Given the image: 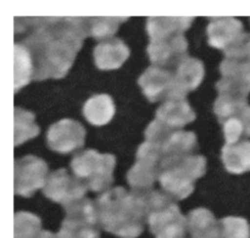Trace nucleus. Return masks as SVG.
Returning <instances> with one entry per match:
<instances>
[{
    "label": "nucleus",
    "mask_w": 250,
    "mask_h": 238,
    "mask_svg": "<svg viewBox=\"0 0 250 238\" xmlns=\"http://www.w3.org/2000/svg\"><path fill=\"white\" fill-rule=\"evenodd\" d=\"M22 32H26L21 43L31 54L34 81L65 77L88 37L84 17L21 19Z\"/></svg>",
    "instance_id": "nucleus-1"
},
{
    "label": "nucleus",
    "mask_w": 250,
    "mask_h": 238,
    "mask_svg": "<svg viewBox=\"0 0 250 238\" xmlns=\"http://www.w3.org/2000/svg\"><path fill=\"white\" fill-rule=\"evenodd\" d=\"M95 203L105 231L121 238L141 236L146 222V193L115 187L103 193Z\"/></svg>",
    "instance_id": "nucleus-2"
},
{
    "label": "nucleus",
    "mask_w": 250,
    "mask_h": 238,
    "mask_svg": "<svg viewBox=\"0 0 250 238\" xmlns=\"http://www.w3.org/2000/svg\"><path fill=\"white\" fill-rule=\"evenodd\" d=\"M207 170V159L198 154L163 158L159 177L161 188L172 199L182 200L194 191V182Z\"/></svg>",
    "instance_id": "nucleus-3"
},
{
    "label": "nucleus",
    "mask_w": 250,
    "mask_h": 238,
    "mask_svg": "<svg viewBox=\"0 0 250 238\" xmlns=\"http://www.w3.org/2000/svg\"><path fill=\"white\" fill-rule=\"evenodd\" d=\"M146 222L155 238H185L187 219L165 192L146 191Z\"/></svg>",
    "instance_id": "nucleus-4"
},
{
    "label": "nucleus",
    "mask_w": 250,
    "mask_h": 238,
    "mask_svg": "<svg viewBox=\"0 0 250 238\" xmlns=\"http://www.w3.org/2000/svg\"><path fill=\"white\" fill-rule=\"evenodd\" d=\"M115 165L114 154H102L94 149L75 154L71 160L73 175L93 192L106 191L114 183Z\"/></svg>",
    "instance_id": "nucleus-5"
},
{
    "label": "nucleus",
    "mask_w": 250,
    "mask_h": 238,
    "mask_svg": "<svg viewBox=\"0 0 250 238\" xmlns=\"http://www.w3.org/2000/svg\"><path fill=\"white\" fill-rule=\"evenodd\" d=\"M163 151L149 142L141 144L136 154V164L127 173L129 186L137 192H146L153 188L161 173Z\"/></svg>",
    "instance_id": "nucleus-6"
},
{
    "label": "nucleus",
    "mask_w": 250,
    "mask_h": 238,
    "mask_svg": "<svg viewBox=\"0 0 250 238\" xmlns=\"http://www.w3.org/2000/svg\"><path fill=\"white\" fill-rule=\"evenodd\" d=\"M48 173V164L38 156L26 155L16 159L14 165L15 195L32 197L37 190L45 187Z\"/></svg>",
    "instance_id": "nucleus-7"
},
{
    "label": "nucleus",
    "mask_w": 250,
    "mask_h": 238,
    "mask_svg": "<svg viewBox=\"0 0 250 238\" xmlns=\"http://www.w3.org/2000/svg\"><path fill=\"white\" fill-rule=\"evenodd\" d=\"M88 188L76 176H71L66 169H59L49 175L43 195L63 208L84 198Z\"/></svg>",
    "instance_id": "nucleus-8"
},
{
    "label": "nucleus",
    "mask_w": 250,
    "mask_h": 238,
    "mask_svg": "<svg viewBox=\"0 0 250 238\" xmlns=\"http://www.w3.org/2000/svg\"><path fill=\"white\" fill-rule=\"evenodd\" d=\"M146 51L154 65L172 70L180 63L181 59L188 55V42L185 33L164 36L160 38L150 39L146 46Z\"/></svg>",
    "instance_id": "nucleus-9"
},
{
    "label": "nucleus",
    "mask_w": 250,
    "mask_h": 238,
    "mask_svg": "<svg viewBox=\"0 0 250 238\" xmlns=\"http://www.w3.org/2000/svg\"><path fill=\"white\" fill-rule=\"evenodd\" d=\"M85 129L78 121L62 119L49 127L46 132L48 147L60 154H67L84 146Z\"/></svg>",
    "instance_id": "nucleus-10"
},
{
    "label": "nucleus",
    "mask_w": 250,
    "mask_h": 238,
    "mask_svg": "<svg viewBox=\"0 0 250 238\" xmlns=\"http://www.w3.org/2000/svg\"><path fill=\"white\" fill-rule=\"evenodd\" d=\"M172 72L175 87L171 99H186L188 93L197 89L203 82L205 68L202 60L186 55L172 68Z\"/></svg>",
    "instance_id": "nucleus-11"
},
{
    "label": "nucleus",
    "mask_w": 250,
    "mask_h": 238,
    "mask_svg": "<svg viewBox=\"0 0 250 238\" xmlns=\"http://www.w3.org/2000/svg\"><path fill=\"white\" fill-rule=\"evenodd\" d=\"M138 85L143 89L146 99L151 103L168 100L172 98L173 87V72L168 68L159 67V66H149L138 78Z\"/></svg>",
    "instance_id": "nucleus-12"
},
{
    "label": "nucleus",
    "mask_w": 250,
    "mask_h": 238,
    "mask_svg": "<svg viewBox=\"0 0 250 238\" xmlns=\"http://www.w3.org/2000/svg\"><path fill=\"white\" fill-rule=\"evenodd\" d=\"M216 89L219 90V97L214 103V112L221 124L238 115L248 105V94L224 78L216 83Z\"/></svg>",
    "instance_id": "nucleus-13"
},
{
    "label": "nucleus",
    "mask_w": 250,
    "mask_h": 238,
    "mask_svg": "<svg viewBox=\"0 0 250 238\" xmlns=\"http://www.w3.org/2000/svg\"><path fill=\"white\" fill-rule=\"evenodd\" d=\"M207 32L210 45L224 51L244 33L242 21L234 17H210Z\"/></svg>",
    "instance_id": "nucleus-14"
},
{
    "label": "nucleus",
    "mask_w": 250,
    "mask_h": 238,
    "mask_svg": "<svg viewBox=\"0 0 250 238\" xmlns=\"http://www.w3.org/2000/svg\"><path fill=\"white\" fill-rule=\"evenodd\" d=\"M93 55L99 70H116L128 59L129 48L122 39L111 38L97 44Z\"/></svg>",
    "instance_id": "nucleus-15"
},
{
    "label": "nucleus",
    "mask_w": 250,
    "mask_h": 238,
    "mask_svg": "<svg viewBox=\"0 0 250 238\" xmlns=\"http://www.w3.org/2000/svg\"><path fill=\"white\" fill-rule=\"evenodd\" d=\"M155 119L173 130H181L197 119V114L187 99H168L159 107Z\"/></svg>",
    "instance_id": "nucleus-16"
},
{
    "label": "nucleus",
    "mask_w": 250,
    "mask_h": 238,
    "mask_svg": "<svg viewBox=\"0 0 250 238\" xmlns=\"http://www.w3.org/2000/svg\"><path fill=\"white\" fill-rule=\"evenodd\" d=\"M116 108L114 99L109 94L92 95L83 105V115L93 126H104L114 117Z\"/></svg>",
    "instance_id": "nucleus-17"
},
{
    "label": "nucleus",
    "mask_w": 250,
    "mask_h": 238,
    "mask_svg": "<svg viewBox=\"0 0 250 238\" xmlns=\"http://www.w3.org/2000/svg\"><path fill=\"white\" fill-rule=\"evenodd\" d=\"M187 225L192 238H220L219 221L209 209L192 210L187 217Z\"/></svg>",
    "instance_id": "nucleus-18"
},
{
    "label": "nucleus",
    "mask_w": 250,
    "mask_h": 238,
    "mask_svg": "<svg viewBox=\"0 0 250 238\" xmlns=\"http://www.w3.org/2000/svg\"><path fill=\"white\" fill-rule=\"evenodd\" d=\"M221 158L229 173L234 175L248 173L250 171V141L226 144L222 148Z\"/></svg>",
    "instance_id": "nucleus-19"
},
{
    "label": "nucleus",
    "mask_w": 250,
    "mask_h": 238,
    "mask_svg": "<svg viewBox=\"0 0 250 238\" xmlns=\"http://www.w3.org/2000/svg\"><path fill=\"white\" fill-rule=\"evenodd\" d=\"M222 78L246 94L250 93V61L225 58L220 64Z\"/></svg>",
    "instance_id": "nucleus-20"
},
{
    "label": "nucleus",
    "mask_w": 250,
    "mask_h": 238,
    "mask_svg": "<svg viewBox=\"0 0 250 238\" xmlns=\"http://www.w3.org/2000/svg\"><path fill=\"white\" fill-rule=\"evenodd\" d=\"M193 20L194 17H149L146 20L149 39L173 33H185L190 27Z\"/></svg>",
    "instance_id": "nucleus-21"
},
{
    "label": "nucleus",
    "mask_w": 250,
    "mask_h": 238,
    "mask_svg": "<svg viewBox=\"0 0 250 238\" xmlns=\"http://www.w3.org/2000/svg\"><path fill=\"white\" fill-rule=\"evenodd\" d=\"M14 53V86L15 93H16L19 92V89H21L24 86L28 85L32 80H34V66L28 49H27L21 42H20V43H15Z\"/></svg>",
    "instance_id": "nucleus-22"
},
{
    "label": "nucleus",
    "mask_w": 250,
    "mask_h": 238,
    "mask_svg": "<svg viewBox=\"0 0 250 238\" xmlns=\"http://www.w3.org/2000/svg\"><path fill=\"white\" fill-rule=\"evenodd\" d=\"M39 127L36 124V116L28 110L14 109V146H21L28 139L38 136Z\"/></svg>",
    "instance_id": "nucleus-23"
},
{
    "label": "nucleus",
    "mask_w": 250,
    "mask_h": 238,
    "mask_svg": "<svg viewBox=\"0 0 250 238\" xmlns=\"http://www.w3.org/2000/svg\"><path fill=\"white\" fill-rule=\"evenodd\" d=\"M198 139L197 134L192 131H182L176 130L165 143L163 148L164 158L168 156H181L193 154V151L197 148Z\"/></svg>",
    "instance_id": "nucleus-24"
},
{
    "label": "nucleus",
    "mask_w": 250,
    "mask_h": 238,
    "mask_svg": "<svg viewBox=\"0 0 250 238\" xmlns=\"http://www.w3.org/2000/svg\"><path fill=\"white\" fill-rule=\"evenodd\" d=\"M128 20V17H84V26L87 36L104 42L119 31L120 24Z\"/></svg>",
    "instance_id": "nucleus-25"
},
{
    "label": "nucleus",
    "mask_w": 250,
    "mask_h": 238,
    "mask_svg": "<svg viewBox=\"0 0 250 238\" xmlns=\"http://www.w3.org/2000/svg\"><path fill=\"white\" fill-rule=\"evenodd\" d=\"M42 220L27 212H17L14 216V238H39Z\"/></svg>",
    "instance_id": "nucleus-26"
},
{
    "label": "nucleus",
    "mask_w": 250,
    "mask_h": 238,
    "mask_svg": "<svg viewBox=\"0 0 250 238\" xmlns=\"http://www.w3.org/2000/svg\"><path fill=\"white\" fill-rule=\"evenodd\" d=\"M220 238H250V225L244 217L227 216L219 221Z\"/></svg>",
    "instance_id": "nucleus-27"
},
{
    "label": "nucleus",
    "mask_w": 250,
    "mask_h": 238,
    "mask_svg": "<svg viewBox=\"0 0 250 238\" xmlns=\"http://www.w3.org/2000/svg\"><path fill=\"white\" fill-rule=\"evenodd\" d=\"M225 58L250 61V33L244 32L233 45L225 50Z\"/></svg>",
    "instance_id": "nucleus-28"
},
{
    "label": "nucleus",
    "mask_w": 250,
    "mask_h": 238,
    "mask_svg": "<svg viewBox=\"0 0 250 238\" xmlns=\"http://www.w3.org/2000/svg\"><path fill=\"white\" fill-rule=\"evenodd\" d=\"M236 116L238 117L242 126H243L244 137H250V105L248 104L246 108H243L242 111Z\"/></svg>",
    "instance_id": "nucleus-29"
}]
</instances>
